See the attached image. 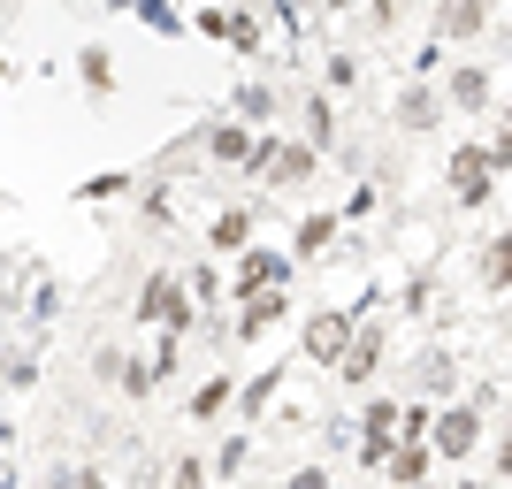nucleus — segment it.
Returning <instances> with one entry per match:
<instances>
[{
    "label": "nucleus",
    "mask_w": 512,
    "mask_h": 489,
    "mask_svg": "<svg viewBox=\"0 0 512 489\" xmlns=\"http://www.w3.org/2000/svg\"><path fill=\"white\" fill-rule=\"evenodd\" d=\"M283 489H337V482H329V467H299V474H291Z\"/></svg>",
    "instance_id": "obj_34"
},
{
    "label": "nucleus",
    "mask_w": 512,
    "mask_h": 489,
    "mask_svg": "<svg viewBox=\"0 0 512 489\" xmlns=\"http://www.w3.org/2000/svg\"><path fill=\"white\" fill-rule=\"evenodd\" d=\"M360 85V54H329L321 62V92H352Z\"/></svg>",
    "instance_id": "obj_25"
},
{
    "label": "nucleus",
    "mask_w": 512,
    "mask_h": 489,
    "mask_svg": "<svg viewBox=\"0 0 512 489\" xmlns=\"http://www.w3.org/2000/svg\"><path fill=\"white\" fill-rule=\"evenodd\" d=\"M413 390H421V398H428V405H436V398H444V405H451V390H459V360H451L444 344H428L421 360H413Z\"/></svg>",
    "instance_id": "obj_10"
},
{
    "label": "nucleus",
    "mask_w": 512,
    "mask_h": 489,
    "mask_svg": "<svg viewBox=\"0 0 512 489\" xmlns=\"http://www.w3.org/2000/svg\"><path fill=\"white\" fill-rule=\"evenodd\" d=\"M169 482H176V489H207V467H199V459H176Z\"/></svg>",
    "instance_id": "obj_33"
},
{
    "label": "nucleus",
    "mask_w": 512,
    "mask_h": 489,
    "mask_svg": "<svg viewBox=\"0 0 512 489\" xmlns=\"http://www.w3.org/2000/svg\"><path fill=\"white\" fill-rule=\"evenodd\" d=\"M138 16H146V31H169V39L184 31V16H176L169 0H138Z\"/></svg>",
    "instance_id": "obj_29"
},
{
    "label": "nucleus",
    "mask_w": 512,
    "mask_h": 489,
    "mask_svg": "<svg viewBox=\"0 0 512 489\" xmlns=\"http://www.w3.org/2000/svg\"><path fill=\"white\" fill-rule=\"evenodd\" d=\"M352 329H360L352 306H321V314L306 321V367H337L344 344H352Z\"/></svg>",
    "instance_id": "obj_6"
},
{
    "label": "nucleus",
    "mask_w": 512,
    "mask_h": 489,
    "mask_svg": "<svg viewBox=\"0 0 512 489\" xmlns=\"http://www.w3.org/2000/svg\"><path fill=\"white\" fill-rule=\"evenodd\" d=\"M474 276H482V291H512V230H497L490 245H482Z\"/></svg>",
    "instance_id": "obj_17"
},
{
    "label": "nucleus",
    "mask_w": 512,
    "mask_h": 489,
    "mask_svg": "<svg viewBox=\"0 0 512 489\" xmlns=\"http://www.w3.org/2000/svg\"><path fill=\"white\" fill-rule=\"evenodd\" d=\"M436 69H444V46L428 39L421 54H413V62H406V77H413V85H428V77H436Z\"/></svg>",
    "instance_id": "obj_30"
},
{
    "label": "nucleus",
    "mask_w": 512,
    "mask_h": 489,
    "mask_svg": "<svg viewBox=\"0 0 512 489\" xmlns=\"http://www.w3.org/2000/svg\"><path fill=\"white\" fill-rule=\"evenodd\" d=\"M230 46H237V54H260V16L230 8Z\"/></svg>",
    "instance_id": "obj_28"
},
{
    "label": "nucleus",
    "mask_w": 512,
    "mask_h": 489,
    "mask_svg": "<svg viewBox=\"0 0 512 489\" xmlns=\"http://www.w3.org/2000/svg\"><path fill=\"white\" fill-rule=\"evenodd\" d=\"M482 153H490V169H497V176L512 169V115H505V130H497V138H490V146H482Z\"/></svg>",
    "instance_id": "obj_32"
},
{
    "label": "nucleus",
    "mask_w": 512,
    "mask_h": 489,
    "mask_svg": "<svg viewBox=\"0 0 512 489\" xmlns=\"http://www.w3.org/2000/svg\"><path fill=\"white\" fill-rule=\"evenodd\" d=\"M237 123L245 130H276V85H237Z\"/></svg>",
    "instance_id": "obj_19"
},
{
    "label": "nucleus",
    "mask_w": 512,
    "mask_h": 489,
    "mask_svg": "<svg viewBox=\"0 0 512 489\" xmlns=\"http://www.w3.org/2000/svg\"><path fill=\"white\" fill-rule=\"evenodd\" d=\"M245 459H253V436H245V428H237L230 444L214 451V474H222V482H230V474H237V467H245Z\"/></svg>",
    "instance_id": "obj_27"
},
{
    "label": "nucleus",
    "mask_w": 512,
    "mask_h": 489,
    "mask_svg": "<svg viewBox=\"0 0 512 489\" xmlns=\"http://www.w3.org/2000/svg\"><path fill=\"white\" fill-rule=\"evenodd\" d=\"M0 383H8V390L39 383V344H8V352H0Z\"/></svg>",
    "instance_id": "obj_23"
},
{
    "label": "nucleus",
    "mask_w": 512,
    "mask_h": 489,
    "mask_svg": "<svg viewBox=\"0 0 512 489\" xmlns=\"http://www.w3.org/2000/svg\"><path fill=\"white\" fill-rule=\"evenodd\" d=\"M299 123H306V138H299V146H314V153H329V146H337V107H329V92H306Z\"/></svg>",
    "instance_id": "obj_15"
},
{
    "label": "nucleus",
    "mask_w": 512,
    "mask_h": 489,
    "mask_svg": "<svg viewBox=\"0 0 512 489\" xmlns=\"http://www.w3.org/2000/svg\"><path fill=\"white\" fill-rule=\"evenodd\" d=\"M482 31H490V0H436V46H467Z\"/></svg>",
    "instance_id": "obj_9"
},
{
    "label": "nucleus",
    "mask_w": 512,
    "mask_h": 489,
    "mask_svg": "<svg viewBox=\"0 0 512 489\" xmlns=\"http://www.w3.org/2000/svg\"><path fill=\"white\" fill-rule=\"evenodd\" d=\"M283 283H291V253H276V245H245V253H237V276L222 283V298L283 291Z\"/></svg>",
    "instance_id": "obj_5"
},
{
    "label": "nucleus",
    "mask_w": 512,
    "mask_h": 489,
    "mask_svg": "<svg viewBox=\"0 0 512 489\" xmlns=\"http://www.w3.org/2000/svg\"><path fill=\"white\" fill-rule=\"evenodd\" d=\"M367 444H398V398H367V413L352 421Z\"/></svg>",
    "instance_id": "obj_21"
},
{
    "label": "nucleus",
    "mask_w": 512,
    "mask_h": 489,
    "mask_svg": "<svg viewBox=\"0 0 512 489\" xmlns=\"http://www.w3.org/2000/svg\"><path fill=\"white\" fill-rule=\"evenodd\" d=\"M245 153H253V130H245V123H207V161L245 169Z\"/></svg>",
    "instance_id": "obj_16"
},
{
    "label": "nucleus",
    "mask_w": 512,
    "mask_h": 489,
    "mask_svg": "<svg viewBox=\"0 0 512 489\" xmlns=\"http://www.w3.org/2000/svg\"><path fill=\"white\" fill-rule=\"evenodd\" d=\"M115 390H123V398H153V390H161V375H153L146 360H123V375H115Z\"/></svg>",
    "instance_id": "obj_26"
},
{
    "label": "nucleus",
    "mask_w": 512,
    "mask_h": 489,
    "mask_svg": "<svg viewBox=\"0 0 512 489\" xmlns=\"http://www.w3.org/2000/svg\"><path fill=\"white\" fill-rule=\"evenodd\" d=\"M459 489H490V482H459Z\"/></svg>",
    "instance_id": "obj_37"
},
{
    "label": "nucleus",
    "mask_w": 512,
    "mask_h": 489,
    "mask_svg": "<svg viewBox=\"0 0 512 489\" xmlns=\"http://www.w3.org/2000/svg\"><path fill=\"white\" fill-rule=\"evenodd\" d=\"M451 199H459V207H490V199H497V169H490V153H482V146L451 153Z\"/></svg>",
    "instance_id": "obj_7"
},
{
    "label": "nucleus",
    "mask_w": 512,
    "mask_h": 489,
    "mask_svg": "<svg viewBox=\"0 0 512 489\" xmlns=\"http://www.w3.org/2000/svg\"><path fill=\"white\" fill-rule=\"evenodd\" d=\"M77 192H85V199H115V192H130V176L123 169H100L92 184H77Z\"/></svg>",
    "instance_id": "obj_31"
},
{
    "label": "nucleus",
    "mask_w": 512,
    "mask_h": 489,
    "mask_svg": "<svg viewBox=\"0 0 512 489\" xmlns=\"http://www.w3.org/2000/svg\"><path fill=\"white\" fill-rule=\"evenodd\" d=\"M77 77H85L92 92H115V54H107V46H85V54H77Z\"/></svg>",
    "instance_id": "obj_24"
},
{
    "label": "nucleus",
    "mask_w": 512,
    "mask_h": 489,
    "mask_svg": "<svg viewBox=\"0 0 512 489\" xmlns=\"http://www.w3.org/2000/svg\"><path fill=\"white\" fill-rule=\"evenodd\" d=\"M428 467H436V451H428V444H390V459H383L390 489H428Z\"/></svg>",
    "instance_id": "obj_12"
},
{
    "label": "nucleus",
    "mask_w": 512,
    "mask_h": 489,
    "mask_svg": "<svg viewBox=\"0 0 512 489\" xmlns=\"http://www.w3.org/2000/svg\"><path fill=\"white\" fill-rule=\"evenodd\" d=\"M276 398H283V367H268V375H253V383L237 390V413H245V421H260Z\"/></svg>",
    "instance_id": "obj_22"
},
{
    "label": "nucleus",
    "mask_w": 512,
    "mask_h": 489,
    "mask_svg": "<svg viewBox=\"0 0 512 489\" xmlns=\"http://www.w3.org/2000/svg\"><path fill=\"white\" fill-rule=\"evenodd\" d=\"M77 489H107V482H100V474H92V467H77Z\"/></svg>",
    "instance_id": "obj_36"
},
{
    "label": "nucleus",
    "mask_w": 512,
    "mask_h": 489,
    "mask_svg": "<svg viewBox=\"0 0 512 489\" xmlns=\"http://www.w3.org/2000/svg\"><path fill=\"white\" fill-rule=\"evenodd\" d=\"M444 100L459 107V115H482V107H490V69H474V62H459L444 77Z\"/></svg>",
    "instance_id": "obj_13"
},
{
    "label": "nucleus",
    "mask_w": 512,
    "mask_h": 489,
    "mask_svg": "<svg viewBox=\"0 0 512 489\" xmlns=\"http://www.w3.org/2000/svg\"><path fill=\"white\" fill-rule=\"evenodd\" d=\"M383 352H390V329H383V321H360V329H352V344H344V360L329 367V375H337V383H352V390H375Z\"/></svg>",
    "instance_id": "obj_4"
},
{
    "label": "nucleus",
    "mask_w": 512,
    "mask_h": 489,
    "mask_svg": "<svg viewBox=\"0 0 512 489\" xmlns=\"http://www.w3.org/2000/svg\"><path fill=\"white\" fill-rule=\"evenodd\" d=\"M436 115H444V100H436L428 85H406L398 100H390V123L413 130V138H421V130H436Z\"/></svg>",
    "instance_id": "obj_11"
},
{
    "label": "nucleus",
    "mask_w": 512,
    "mask_h": 489,
    "mask_svg": "<svg viewBox=\"0 0 512 489\" xmlns=\"http://www.w3.org/2000/svg\"><path fill=\"white\" fill-rule=\"evenodd\" d=\"M329 245H337V214L321 207V214H306V222H299V245H291V268H299V260H321Z\"/></svg>",
    "instance_id": "obj_18"
},
{
    "label": "nucleus",
    "mask_w": 512,
    "mask_h": 489,
    "mask_svg": "<svg viewBox=\"0 0 512 489\" xmlns=\"http://www.w3.org/2000/svg\"><path fill=\"white\" fill-rule=\"evenodd\" d=\"M130 314L146 321V329H169V337H184L199 321V306H192V291H184V276H146L138 283V306Z\"/></svg>",
    "instance_id": "obj_2"
},
{
    "label": "nucleus",
    "mask_w": 512,
    "mask_h": 489,
    "mask_svg": "<svg viewBox=\"0 0 512 489\" xmlns=\"http://www.w3.org/2000/svg\"><path fill=\"white\" fill-rule=\"evenodd\" d=\"M497 474H505V482H512V436H505V444H497Z\"/></svg>",
    "instance_id": "obj_35"
},
{
    "label": "nucleus",
    "mask_w": 512,
    "mask_h": 489,
    "mask_svg": "<svg viewBox=\"0 0 512 489\" xmlns=\"http://www.w3.org/2000/svg\"><path fill=\"white\" fill-rule=\"evenodd\" d=\"M237 405V375H207V383L192 390V421H222Z\"/></svg>",
    "instance_id": "obj_20"
},
{
    "label": "nucleus",
    "mask_w": 512,
    "mask_h": 489,
    "mask_svg": "<svg viewBox=\"0 0 512 489\" xmlns=\"http://www.w3.org/2000/svg\"><path fill=\"white\" fill-rule=\"evenodd\" d=\"M321 169V153L283 138V130H253V153H245V184H276V192H299L306 176Z\"/></svg>",
    "instance_id": "obj_1"
},
{
    "label": "nucleus",
    "mask_w": 512,
    "mask_h": 489,
    "mask_svg": "<svg viewBox=\"0 0 512 489\" xmlns=\"http://www.w3.org/2000/svg\"><path fill=\"white\" fill-rule=\"evenodd\" d=\"M207 245L214 253H245V245H253V207H222L207 222Z\"/></svg>",
    "instance_id": "obj_14"
},
{
    "label": "nucleus",
    "mask_w": 512,
    "mask_h": 489,
    "mask_svg": "<svg viewBox=\"0 0 512 489\" xmlns=\"http://www.w3.org/2000/svg\"><path fill=\"white\" fill-rule=\"evenodd\" d=\"M329 8H352V0H329Z\"/></svg>",
    "instance_id": "obj_38"
},
{
    "label": "nucleus",
    "mask_w": 512,
    "mask_h": 489,
    "mask_svg": "<svg viewBox=\"0 0 512 489\" xmlns=\"http://www.w3.org/2000/svg\"><path fill=\"white\" fill-rule=\"evenodd\" d=\"M237 306H245V314L230 321L237 344H260L268 329H283V321H291V291H253V298H237Z\"/></svg>",
    "instance_id": "obj_8"
},
{
    "label": "nucleus",
    "mask_w": 512,
    "mask_h": 489,
    "mask_svg": "<svg viewBox=\"0 0 512 489\" xmlns=\"http://www.w3.org/2000/svg\"><path fill=\"white\" fill-rule=\"evenodd\" d=\"M474 444H482V405H474V398H451V405H436V421H428V451L459 467V459H467Z\"/></svg>",
    "instance_id": "obj_3"
}]
</instances>
